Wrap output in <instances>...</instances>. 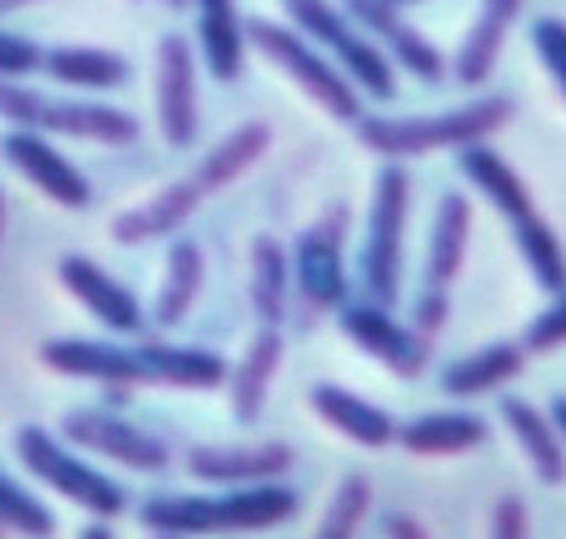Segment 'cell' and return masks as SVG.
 I'll use <instances>...</instances> for the list:
<instances>
[{
	"label": "cell",
	"mask_w": 566,
	"mask_h": 539,
	"mask_svg": "<svg viewBox=\"0 0 566 539\" xmlns=\"http://www.w3.org/2000/svg\"><path fill=\"white\" fill-rule=\"evenodd\" d=\"M40 362L71 380L97 384H164V389H217L230 376V362L203 345H168V340H84L62 336L40 345Z\"/></svg>",
	"instance_id": "obj_1"
},
{
	"label": "cell",
	"mask_w": 566,
	"mask_h": 539,
	"mask_svg": "<svg viewBox=\"0 0 566 539\" xmlns=\"http://www.w3.org/2000/svg\"><path fill=\"white\" fill-rule=\"evenodd\" d=\"M301 508V495L283 482L261 486H221L212 495H155L137 508V521L150 535L195 539L230 530H270Z\"/></svg>",
	"instance_id": "obj_2"
},
{
	"label": "cell",
	"mask_w": 566,
	"mask_h": 539,
	"mask_svg": "<svg viewBox=\"0 0 566 539\" xmlns=\"http://www.w3.org/2000/svg\"><path fill=\"white\" fill-rule=\"evenodd\" d=\"M455 159H460V172L478 186V194L509 221V234H513L531 278L544 292H566V247H562L557 230L539 216V208H535L526 181L513 172V163L500 150H491L486 141L455 150Z\"/></svg>",
	"instance_id": "obj_3"
},
{
	"label": "cell",
	"mask_w": 566,
	"mask_h": 539,
	"mask_svg": "<svg viewBox=\"0 0 566 539\" xmlns=\"http://www.w3.org/2000/svg\"><path fill=\"white\" fill-rule=\"evenodd\" d=\"M513 115V102L491 93L438 115H363L354 119L358 141L380 155V159H420L433 150H464L473 141H486L491 133H500Z\"/></svg>",
	"instance_id": "obj_4"
},
{
	"label": "cell",
	"mask_w": 566,
	"mask_h": 539,
	"mask_svg": "<svg viewBox=\"0 0 566 539\" xmlns=\"http://www.w3.org/2000/svg\"><path fill=\"white\" fill-rule=\"evenodd\" d=\"M243 40H248L265 62H274L305 97H314L332 119H340V124L363 119V93H358V88L345 80V71H340L318 44H310L296 27L270 22V18H243Z\"/></svg>",
	"instance_id": "obj_5"
},
{
	"label": "cell",
	"mask_w": 566,
	"mask_h": 539,
	"mask_svg": "<svg viewBox=\"0 0 566 539\" xmlns=\"http://www.w3.org/2000/svg\"><path fill=\"white\" fill-rule=\"evenodd\" d=\"M407 216H411V177L402 163H385L371 186V208H367V234H363V256L358 274L367 287L371 305L394 309L402 296V243H407Z\"/></svg>",
	"instance_id": "obj_6"
},
{
	"label": "cell",
	"mask_w": 566,
	"mask_h": 539,
	"mask_svg": "<svg viewBox=\"0 0 566 539\" xmlns=\"http://www.w3.org/2000/svg\"><path fill=\"white\" fill-rule=\"evenodd\" d=\"M283 13L310 44H318L345 71V80L358 93H371L376 102H389L398 93L394 62L380 53V44L340 4H332V0H283Z\"/></svg>",
	"instance_id": "obj_7"
},
{
	"label": "cell",
	"mask_w": 566,
	"mask_h": 539,
	"mask_svg": "<svg viewBox=\"0 0 566 539\" xmlns=\"http://www.w3.org/2000/svg\"><path fill=\"white\" fill-rule=\"evenodd\" d=\"M13 451H18L22 468H27L35 482H44L53 495L71 499V504L84 508L88 517L111 521V517H119V512L128 508L124 486L111 482V477H106L102 468H93L88 459H80V455H75L62 437H53L49 429L22 424V429L13 433Z\"/></svg>",
	"instance_id": "obj_8"
},
{
	"label": "cell",
	"mask_w": 566,
	"mask_h": 539,
	"mask_svg": "<svg viewBox=\"0 0 566 539\" xmlns=\"http://www.w3.org/2000/svg\"><path fill=\"white\" fill-rule=\"evenodd\" d=\"M345 225H349V208L332 203L323 208L318 221H310L292 247V278H296V296L310 314H327V309H345L349 300V278H345Z\"/></svg>",
	"instance_id": "obj_9"
},
{
	"label": "cell",
	"mask_w": 566,
	"mask_h": 539,
	"mask_svg": "<svg viewBox=\"0 0 566 539\" xmlns=\"http://www.w3.org/2000/svg\"><path fill=\"white\" fill-rule=\"evenodd\" d=\"M155 115H159V137L172 150L195 146V137H199V75H195V44L181 31H168L155 44Z\"/></svg>",
	"instance_id": "obj_10"
},
{
	"label": "cell",
	"mask_w": 566,
	"mask_h": 539,
	"mask_svg": "<svg viewBox=\"0 0 566 539\" xmlns=\"http://www.w3.org/2000/svg\"><path fill=\"white\" fill-rule=\"evenodd\" d=\"M62 442L84 446L93 455H106V459H115V464H124L133 473H164L168 459H172V451L155 433L137 429L119 411H97V406L93 411L88 406L66 411L62 415Z\"/></svg>",
	"instance_id": "obj_11"
},
{
	"label": "cell",
	"mask_w": 566,
	"mask_h": 539,
	"mask_svg": "<svg viewBox=\"0 0 566 539\" xmlns=\"http://www.w3.org/2000/svg\"><path fill=\"white\" fill-rule=\"evenodd\" d=\"M340 9L380 44V53H385L389 62L407 66V75H416V80H424V84H438V80L447 75L442 49H438L429 35H420V31L402 18L398 4H389V0H340Z\"/></svg>",
	"instance_id": "obj_12"
},
{
	"label": "cell",
	"mask_w": 566,
	"mask_h": 539,
	"mask_svg": "<svg viewBox=\"0 0 566 539\" xmlns=\"http://www.w3.org/2000/svg\"><path fill=\"white\" fill-rule=\"evenodd\" d=\"M340 331H345L363 353H371L376 362H385V367H389L394 376H402V380H416V376L424 371V362H429V340H424L416 327L398 323L385 305H371V300L345 305V309H340Z\"/></svg>",
	"instance_id": "obj_13"
},
{
	"label": "cell",
	"mask_w": 566,
	"mask_h": 539,
	"mask_svg": "<svg viewBox=\"0 0 566 539\" xmlns=\"http://www.w3.org/2000/svg\"><path fill=\"white\" fill-rule=\"evenodd\" d=\"M0 150H4V159L44 194V199H53L57 208H88V199H93V190H88V177L44 137V133H35V128H9L4 133V141H0Z\"/></svg>",
	"instance_id": "obj_14"
},
{
	"label": "cell",
	"mask_w": 566,
	"mask_h": 539,
	"mask_svg": "<svg viewBox=\"0 0 566 539\" xmlns=\"http://www.w3.org/2000/svg\"><path fill=\"white\" fill-rule=\"evenodd\" d=\"M57 278H62V287L75 296V305H84L106 331H115V336H124V340H133V336L146 331V309H142V300H137L119 278H111L97 261H88V256H80V252H66V256L57 261Z\"/></svg>",
	"instance_id": "obj_15"
},
{
	"label": "cell",
	"mask_w": 566,
	"mask_h": 539,
	"mask_svg": "<svg viewBox=\"0 0 566 539\" xmlns=\"http://www.w3.org/2000/svg\"><path fill=\"white\" fill-rule=\"evenodd\" d=\"M190 477L208 486H261L279 482L292 468L287 442H248V446H190L186 451Z\"/></svg>",
	"instance_id": "obj_16"
},
{
	"label": "cell",
	"mask_w": 566,
	"mask_h": 539,
	"mask_svg": "<svg viewBox=\"0 0 566 539\" xmlns=\"http://www.w3.org/2000/svg\"><path fill=\"white\" fill-rule=\"evenodd\" d=\"M35 133H57L75 141H97V146H128L137 141L142 124L137 115L106 106V102H80V97H40L35 110Z\"/></svg>",
	"instance_id": "obj_17"
},
{
	"label": "cell",
	"mask_w": 566,
	"mask_h": 539,
	"mask_svg": "<svg viewBox=\"0 0 566 539\" xmlns=\"http://www.w3.org/2000/svg\"><path fill=\"white\" fill-rule=\"evenodd\" d=\"M199 199H203V194L190 186V177L168 181V186H159L150 199H142L137 208L115 212L111 239L124 243V247H137V243H150V239H168V234H177V230L195 216Z\"/></svg>",
	"instance_id": "obj_18"
},
{
	"label": "cell",
	"mask_w": 566,
	"mask_h": 539,
	"mask_svg": "<svg viewBox=\"0 0 566 539\" xmlns=\"http://www.w3.org/2000/svg\"><path fill=\"white\" fill-rule=\"evenodd\" d=\"M310 406H314V415L327 429H336L340 437H349L358 446H371L376 451V446H389L398 437V424H394L389 411H380L376 402H367L354 389H340L332 380H323V384L310 389Z\"/></svg>",
	"instance_id": "obj_19"
},
{
	"label": "cell",
	"mask_w": 566,
	"mask_h": 539,
	"mask_svg": "<svg viewBox=\"0 0 566 539\" xmlns=\"http://www.w3.org/2000/svg\"><path fill=\"white\" fill-rule=\"evenodd\" d=\"M500 420H504V429L513 433V442L522 446L531 473H535L544 486H562V482H566V442H562V433L553 429L548 411H539L535 402L509 393V398H500Z\"/></svg>",
	"instance_id": "obj_20"
},
{
	"label": "cell",
	"mask_w": 566,
	"mask_h": 539,
	"mask_svg": "<svg viewBox=\"0 0 566 539\" xmlns=\"http://www.w3.org/2000/svg\"><path fill=\"white\" fill-rule=\"evenodd\" d=\"M279 362H283V336H279V327H261L230 371V415L239 424H256L265 415Z\"/></svg>",
	"instance_id": "obj_21"
},
{
	"label": "cell",
	"mask_w": 566,
	"mask_h": 539,
	"mask_svg": "<svg viewBox=\"0 0 566 539\" xmlns=\"http://www.w3.org/2000/svg\"><path fill=\"white\" fill-rule=\"evenodd\" d=\"M522 371H526V349H522V340H495V345H482V349H473V353L447 362L442 376H438V384H442V393H451V398H478V393L504 389V384L517 380Z\"/></svg>",
	"instance_id": "obj_22"
},
{
	"label": "cell",
	"mask_w": 566,
	"mask_h": 539,
	"mask_svg": "<svg viewBox=\"0 0 566 539\" xmlns=\"http://www.w3.org/2000/svg\"><path fill=\"white\" fill-rule=\"evenodd\" d=\"M517 13H522V0H482L478 18L464 31V40L455 49V62H451V71L464 88H478V84L491 80L495 62H500V49H504V35H509Z\"/></svg>",
	"instance_id": "obj_23"
},
{
	"label": "cell",
	"mask_w": 566,
	"mask_h": 539,
	"mask_svg": "<svg viewBox=\"0 0 566 539\" xmlns=\"http://www.w3.org/2000/svg\"><path fill=\"white\" fill-rule=\"evenodd\" d=\"M265 150H270V124L248 119V124H239L230 137H221V141L190 168V186H195L199 194H221V190L234 186L248 168H256V163L265 159Z\"/></svg>",
	"instance_id": "obj_24"
},
{
	"label": "cell",
	"mask_w": 566,
	"mask_h": 539,
	"mask_svg": "<svg viewBox=\"0 0 566 539\" xmlns=\"http://www.w3.org/2000/svg\"><path fill=\"white\" fill-rule=\"evenodd\" d=\"M199 296H203V247L195 239H172L164 278H159L155 305H150V323L159 331L181 327L190 318V309L199 305Z\"/></svg>",
	"instance_id": "obj_25"
},
{
	"label": "cell",
	"mask_w": 566,
	"mask_h": 539,
	"mask_svg": "<svg viewBox=\"0 0 566 539\" xmlns=\"http://www.w3.org/2000/svg\"><path fill=\"white\" fill-rule=\"evenodd\" d=\"M486 437H491V429H486V420L473 415V411H429V415L402 424L394 442H402V451H411V455L447 459V455L478 451Z\"/></svg>",
	"instance_id": "obj_26"
},
{
	"label": "cell",
	"mask_w": 566,
	"mask_h": 539,
	"mask_svg": "<svg viewBox=\"0 0 566 539\" xmlns=\"http://www.w3.org/2000/svg\"><path fill=\"white\" fill-rule=\"evenodd\" d=\"M40 71L53 80V84H66V88H88V93H106V88H119L128 84L133 66L124 53L115 49H97V44H62V49H49Z\"/></svg>",
	"instance_id": "obj_27"
},
{
	"label": "cell",
	"mask_w": 566,
	"mask_h": 539,
	"mask_svg": "<svg viewBox=\"0 0 566 539\" xmlns=\"http://www.w3.org/2000/svg\"><path fill=\"white\" fill-rule=\"evenodd\" d=\"M248 296H252V314L261 318V327H279L287 318V305H292V252L274 234H256L252 239Z\"/></svg>",
	"instance_id": "obj_28"
},
{
	"label": "cell",
	"mask_w": 566,
	"mask_h": 539,
	"mask_svg": "<svg viewBox=\"0 0 566 539\" xmlns=\"http://www.w3.org/2000/svg\"><path fill=\"white\" fill-rule=\"evenodd\" d=\"M199 4V53L203 66L212 71V80L234 84L243 75V18L234 0H190Z\"/></svg>",
	"instance_id": "obj_29"
},
{
	"label": "cell",
	"mask_w": 566,
	"mask_h": 539,
	"mask_svg": "<svg viewBox=\"0 0 566 539\" xmlns=\"http://www.w3.org/2000/svg\"><path fill=\"white\" fill-rule=\"evenodd\" d=\"M469 230H473L469 194L447 190L433 208V230H429V287H451V278L464 270Z\"/></svg>",
	"instance_id": "obj_30"
},
{
	"label": "cell",
	"mask_w": 566,
	"mask_h": 539,
	"mask_svg": "<svg viewBox=\"0 0 566 539\" xmlns=\"http://www.w3.org/2000/svg\"><path fill=\"white\" fill-rule=\"evenodd\" d=\"M0 530L18 535V539H53L57 517L35 490H27L18 477L0 473Z\"/></svg>",
	"instance_id": "obj_31"
},
{
	"label": "cell",
	"mask_w": 566,
	"mask_h": 539,
	"mask_svg": "<svg viewBox=\"0 0 566 539\" xmlns=\"http://www.w3.org/2000/svg\"><path fill=\"white\" fill-rule=\"evenodd\" d=\"M367 508H371V482L363 473H349L332 490V504H327L314 539H354L358 526H363V517H367Z\"/></svg>",
	"instance_id": "obj_32"
},
{
	"label": "cell",
	"mask_w": 566,
	"mask_h": 539,
	"mask_svg": "<svg viewBox=\"0 0 566 539\" xmlns=\"http://www.w3.org/2000/svg\"><path fill=\"white\" fill-rule=\"evenodd\" d=\"M566 345V292L553 296L548 309H539L531 323H526V336H522V349L526 353H553Z\"/></svg>",
	"instance_id": "obj_33"
},
{
	"label": "cell",
	"mask_w": 566,
	"mask_h": 539,
	"mask_svg": "<svg viewBox=\"0 0 566 539\" xmlns=\"http://www.w3.org/2000/svg\"><path fill=\"white\" fill-rule=\"evenodd\" d=\"M531 44H535L544 71L553 75V84H557L562 97H566V22H562V18H539V22L531 27Z\"/></svg>",
	"instance_id": "obj_34"
},
{
	"label": "cell",
	"mask_w": 566,
	"mask_h": 539,
	"mask_svg": "<svg viewBox=\"0 0 566 539\" xmlns=\"http://www.w3.org/2000/svg\"><path fill=\"white\" fill-rule=\"evenodd\" d=\"M44 49L18 31H0V80H22L31 71H40Z\"/></svg>",
	"instance_id": "obj_35"
},
{
	"label": "cell",
	"mask_w": 566,
	"mask_h": 539,
	"mask_svg": "<svg viewBox=\"0 0 566 539\" xmlns=\"http://www.w3.org/2000/svg\"><path fill=\"white\" fill-rule=\"evenodd\" d=\"M491 539H531V517L517 495H500L491 508Z\"/></svg>",
	"instance_id": "obj_36"
},
{
	"label": "cell",
	"mask_w": 566,
	"mask_h": 539,
	"mask_svg": "<svg viewBox=\"0 0 566 539\" xmlns=\"http://www.w3.org/2000/svg\"><path fill=\"white\" fill-rule=\"evenodd\" d=\"M447 314H451V300H447V287H429L420 300H416V318H411V327L429 340V336H438L442 331V323H447Z\"/></svg>",
	"instance_id": "obj_37"
},
{
	"label": "cell",
	"mask_w": 566,
	"mask_h": 539,
	"mask_svg": "<svg viewBox=\"0 0 566 539\" xmlns=\"http://www.w3.org/2000/svg\"><path fill=\"white\" fill-rule=\"evenodd\" d=\"M385 539H429V530L407 512H389L385 517Z\"/></svg>",
	"instance_id": "obj_38"
},
{
	"label": "cell",
	"mask_w": 566,
	"mask_h": 539,
	"mask_svg": "<svg viewBox=\"0 0 566 539\" xmlns=\"http://www.w3.org/2000/svg\"><path fill=\"white\" fill-rule=\"evenodd\" d=\"M548 420H553V429H557L562 442H566V393H553V402H548Z\"/></svg>",
	"instance_id": "obj_39"
},
{
	"label": "cell",
	"mask_w": 566,
	"mask_h": 539,
	"mask_svg": "<svg viewBox=\"0 0 566 539\" xmlns=\"http://www.w3.org/2000/svg\"><path fill=\"white\" fill-rule=\"evenodd\" d=\"M102 389H106V406H111V411H115V406H128L133 393H137V389H128V384H102Z\"/></svg>",
	"instance_id": "obj_40"
},
{
	"label": "cell",
	"mask_w": 566,
	"mask_h": 539,
	"mask_svg": "<svg viewBox=\"0 0 566 539\" xmlns=\"http://www.w3.org/2000/svg\"><path fill=\"white\" fill-rule=\"evenodd\" d=\"M75 539H115V530H111V521H97V517H93Z\"/></svg>",
	"instance_id": "obj_41"
},
{
	"label": "cell",
	"mask_w": 566,
	"mask_h": 539,
	"mask_svg": "<svg viewBox=\"0 0 566 539\" xmlns=\"http://www.w3.org/2000/svg\"><path fill=\"white\" fill-rule=\"evenodd\" d=\"M27 4H35V0H0V18L18 13V9H27Z\"/></svg>",
	"instance_id": "obj_42"
},
{
	"label": "cell",
	"mask_w": 566,
	"mask_h": 539,
	"mask_svg": "<svg viewBox=\"0 0 566 539\" xmlns=\"http://www.w3.org/2000/svg\"><path fill=\"white\" fill-rule=\"evenodd\" d=\"M4 221H9V199H4V186H0V243H4Z\"/></svg>",
	"instance_id": "obj_43"
},
{
	"label": "cell",
	"mask_w": 566,
	"mask_h": 539,
	"mask_svg": "<svg viewBox=\"0 0 566 539\" xmlns=\"http://www.w3.org/2000/svg\"><path fill=\"white\" fill-rule=\"evenodd\" d=\"M164 4H168V9H186L190 0H164Z\"/></svg>",
	"instance_id": "obj_44"
},
{
	"label": "cell",
	"mask_w": 566,
	"mask_h": 539,
	"mask_svg": "<svg viewBox=\"0 0 566 539\" xmlns=\"http://www.w3.org/2000/svg\"><path fill=\"white\" fill-rule=\"evenodd\" d=\"M389 4H398V9H407V4H416V0H389Z\"/></svg>",
	"instance_id": "obj_45"
},
{
	"label": "cell",
	"mask_w": 566,
	"mask_h": 539,
	"mask_svg": "<svg viewBox=\"0 0 566 539\" xmlns=\"http://www.w3.org/2000/svg\"><path fill=\"white\" fill-rule=\"evenodd\" d=\"M155 539H172V535H155Z\"/></svg>",
	"instance_id": "obj_46"
},
{
	"label": "cell",
	"mask_w": 566,
	"mask_h": 539,
	"mask_svg": "<svg viewBox=\"0 0 566 539\" xmlns=\"http://www.w3.org/2000/svg\"><path fill=\"white\" fill-rule=\"evenodd\" d=\"M0 539H4V530H0Z\"/></svg>",
	"instance_id": "obj_47"
}]
</instances>
